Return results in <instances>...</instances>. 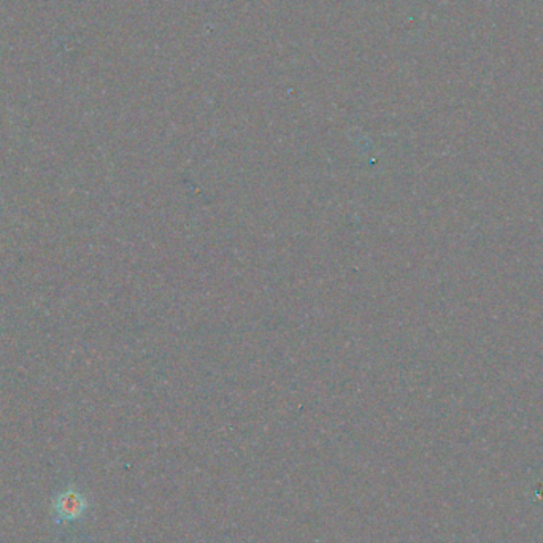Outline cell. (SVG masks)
Segmentation results:
<instances>
[{"instance_id":"1","label":"cell","mask_w":543,"mask_h":543,"mask_svg":"<svg viewBox=\"0 0 543 543\" xmlns=\"http://www.w3.org/2000/svg\"><path fill=\"white\" fill-rule=\"evenodd\" d=\"M55 510L57 518L61 521H72V519L78 518L81 512L85 510V500L74 489H67L57 496Z\"/></svg>"}]
</instances>
